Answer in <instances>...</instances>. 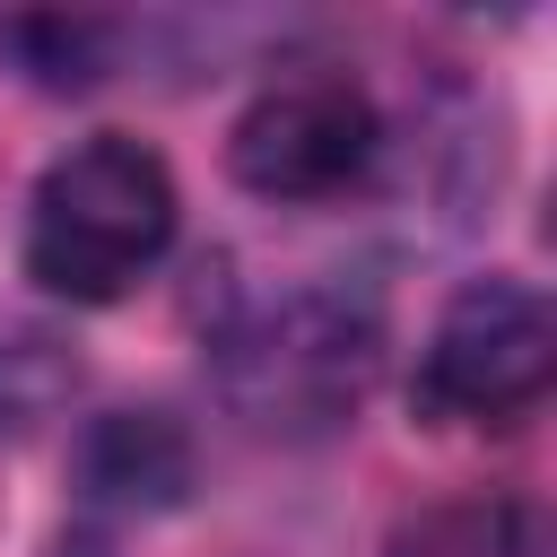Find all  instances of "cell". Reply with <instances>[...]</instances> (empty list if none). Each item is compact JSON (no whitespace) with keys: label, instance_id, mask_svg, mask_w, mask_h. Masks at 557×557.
Instances as JSON below:
<instances>
[{"label":"cell","instance_id":"1","mask_svg":"<svg viewBox=\"0 0 557 557\" xmlns=\"http://www.w3.org/2000/svg\"><path fill=\"white\" fill-rule=\"evenodd\" d=\"M174 244V174L157 148L96 131L44 165L26 200V278L70 305L131 296Z\"/></svg>","mask_w":557,"mask_h":557},{"label":"cell","instance_id":"2","mask_svg":"<svg viewBox=\"0 0 557 557\" xmlns=\"http://www.w3.org/2000/svg\"><path fill=\"white\" fill-rule=\"evenodd\" d=\"M374 305L348 287H296L252 305L218 339V392L252 435H331L374 383Z\"/></svg>","mask_w":557,"mask_h":557},{"label":"cell","instance_id":"3","mask_svg":"<svg viewBox=\"0 0 557 557\" xmlns=\"http://www.w3.org/2000/svg\"><path fill=\"white\" fill-rule=\"evenodd\" d=\"M557 322L531 278H470L418 357V409L435 426H513L548 400Z\"/></svg>","mask_w":557,"mask_h":557},{"label":"cell","instance_id":"4","mask_svg":"<svg viewBox=\"0 0 557 557\" xmlns=\"http://www.w3.org/2000/svg\"><path fill=\"white\" fill-rule=\"evenodd\" d=\"M374 148H383V122H374L366 87L339 70L270 78L226 139L235 183L261 200H339L348 183H366Z\"/></svg>","mask_w":557,"mask_h":557},{"label":"cell","instance_id":"5","mask_svg":"<svg viewBox=\"0 0 557 557\" xmlns=\"http://www.w3.org/2000/svg\"><path fill=\"white\" fill-rule=\"evenodd\" d=\"M383 557H540V513L513 496H444L409 513Z\"/></svg>","mask_w":557,"mask_h":557}]
</instances>
